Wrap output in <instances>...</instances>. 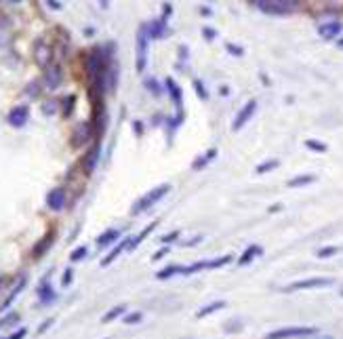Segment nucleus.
Returning <instances> with one entry per match:
<instances>
[{
	"mask_svg": "<svg viewBox=\"0 0 343 339\" xmlns=\"http://www.w3.org/2000/svg\"><path fill=\"white\" fill-rule=\"evenodd\" d=\"M169 192H171V183H160V185H156V188H152L148 194H143L135 204H133L131 215H139V213H143V211L152 209L154 204L160 202L162 198L169 194Z\"/></svg>",
	"mask_w": 343,
	"mask_h": 339,
	"instance_id": "nucleus-1",
	"label": "nucleus"
},
{
	"mask_svg": "<svg viewBox=\"0 0 343 339\" xmlns=\"http://www.w3.org/2000/svg\"><path fill=\"white\" fill-rule=\"evenodd\" d=\"M135 68L139 74L145 72L148 68V51H150V34H148V23H141L137 30V38H135Z\"/></svg>",
	"mask_w": 343,
	"mask_h": 339,
	"instance_id": "nucleus-2",
	"label": "nucleus"
},
{
	"mask_svg": "<svg viewBox=\"0 0 343 339\" xmlns=\"http://www.w3.org/2000/svg\"><path fill=\"white\" fill-rule=\"evenodd\" d=\"M255 6L265 15H291L297 9V0H255Z\"/></svg>",
	"mask_w": 343,
	"mask_h": 339,
	"instance_id": "nucleus-3",
	"label": "nucleus"
},
{
	"mask_svg": "<svg viewBox=\"0 0 343 339\" xmlns=\"http://www.w3.org/2000/svg\"><path fill=\"white\" fill-rule=\"evenodd\" d=\"M335 283L333 278H322V276H316V278H303V280H295V283L287 285L284 289H280L282 293H295V291H308V289H322V286H331Z\"/></svg>",
	"mask_w": 343,
	"mask_h": 339,
	"instance_id": "nucleus-4",
	"label": "nucleus"
},
{
	"mask_svg": "<svg viewBox=\"0 0 343 339\" xmlns=\"http://www.w3.org/2000/svg\"><path fill=\"white\" fill-rule=\"evenodd\" d=\"M234 257L232 255H223V257H219V259H205V261H196V264H189L183 268V276H192V274L196 272H202V270H217V268H223L227 266L232 261Z\"/></svg>",
	"mask_w": 343,
	"mask_h": 339,
	"instance_id": "nucleus-5",
	"label": "nucleus"
},
{
	"mask_svg": "<svg viewBox=\"0 0 343 339\" xmlns=\"http://www.w3.org/2000/svg\"><path fill=\"white\" fill-rule=\"evenodd\" d=\"M316 333L318 331L314 327H284V329H276L272 333H268L265 339H299V337H309Z\"/></svg>",
	"mask_w": 343,
	"mask_h": 339,
	"instance_id": "nucleus-6",
	"label": "nucleus"
},
{
	"mask_svg": "<svg viewBox=\"0 0 343 339\" xmlns=\"http://www.w3.org/2000/svg\"><path fill=\"white\" fill-rule=\"evenodd\" d=\"M91 137H95L93 125L91 123H78L74 126V131H72V139H69V143H72V148H82L85 143L91 142Z\"/></svg>",
	"mask_w": 343,
	"mask_h": 339,
	"instance_id": "nucleus-7",
	"label": "nucleus"
},
{
	"mask_svg": "<svg viewBox=\"0 0 343 339\" xmlns=\"http://www.w3.org/2000/svg\"><path fill=\"white\" fill-rule=\"evenodd\" d=\"M99 158H101V139H95L93 148L86 152L85 158H82V171H85V175H91V173L97 169Z\"/></svg>",
	"mask_w": 343,
	"mask_h": 339,
	"instance_id": "nucleus-8",
	"label": "nucleus"
},
{
	"mask_svg": "<svg viewBox=\"0 0 343 339\" xmlns=\"http://www.w3.org/2000/svg\"><path fill=\"white\" fill-rule=\"evenodd\" d=\"M255 112H257V101H255V99L246 101V104L240 107V112L236 114V118H234L232 129H234V131H240V129H242V126L253 118V114H255Z\"/></svg>",
	"mask_w": 343,
	"mask_h": 339,
	"instance_id": "nucleus-9",
	"label": "nucleus"
},
{
	"mask_svg": "<svg viewBox=\"0 0 343 339\" xmlns=\"http://www.w3.org/2000/svg\"><path fill=\"white\" fill-rule=\"evenodd\" d=\"M61 80H63V70L61 66H55V63H51L49 68H44V87L49 89V91H55V89L61 87Z\"/></svg>",
	"mask_w": 343,
	"mask_h": 339,
	"instance_id": "nucleus-10",
	"label": "nucleus"
},
{
	"mask_svg": "<svg viewBox=\"0 0 343 339\" xmlns=\"http://www.w3.org/2000/svg\"><path fill=\"white\" fill-rule=\"evenodd\" d=\"M148 34L150 40H160V38H167L169 34V15H160L158 19L148 23Z\"/></svg>",
	"mask_w": 343,
	"mask_h": 339,
	"instance_id": "nucleus-11",
	"label": "nucleus"
},
{
	"mask_svg": "<svg viewBox=\"0 0 343 339\" xmlns=\"http://www.w3.org/2000/svg\"><path fill=\"white\" fill-rule=\"evenodd\" d=\"M34 61H36V66H40V68H49L51 61H53V49L44 40H36V44H34Z\"/></svg>",
	"mask_w": 343,
	"mask_h": 339,
	"instance_id": "nucleus-12",
	"label": "nucleus"
},
{
	"mask_svg": "<svg viewBox=\"0 0 343 339\" xmlns=\"http://www.w3.org/2000/svg\"><path fill=\"white\" fill-rule=\"evenodd\" d=\"M28 118H30V107L28 106H15L9 114H6V123H9L11 126H15V129L25 126Z\"/></svg>",
	"mask_w": 343,
	"mask_h": 339,
	"instance_id": "nucleus-13",
	"label": "nucleus"
},
{
	"mask_svg": "<svg viewBox=\"0 0 343 339\" xmlns=\"http://www.w3.org/2000/svg\"><path fill=\"white\" fill-rule=\"evenodd\" d=\"M55 236H57V232H55V230H49V232L44 234L42 238H40V240H38L36 245H34V249H32V257H34V259H40L42 255L47 253L51 247H53V242H55Z\"/></svg>",
	"mask_w": 343,
	"mask_h": 339,
	"instance_id": "nucleus-14",
	"label": "nucleus"
},
{
	"mask_svg": "<svg viewBox=\"0 0 343 339\" xmlns=\"http://www.w3.org/2000/svg\"><path fill=\"white\" fill-rule=\"evenodd\" d=\"M47 207L51 211H61L66 207V190L63 188H53L47 194Z\"/></svg>",
	"mask_w": 343,
	"mask_h": 339,
	"instance_id": "nucleus-15",
	"label": "nucleus"
},
{
	"mask_svg": "<svg viewBox=\"0 0 343 339\" xmlns=\"http://www.w3.org/2000/svg\"><path fill=\"white\" fill-rule=\"evenodd\" d=\"M343 32V23L341 21H326L318 25V34L325 38V40H333Z\"/></svg>",
	"mask_w": 343,
	"mask_h": 339,
	"instance_id": "nucleus-16",
	"label": "nucleus"
},
{
	"mask_svg": "<svg viewBox=\"0 0 343 339\" xmlns=\"http://www.w3.org/2000/svg\"><path fill=\"white\" fill-rule=\"evenodd\" d=\"M129 242H131V238H124V240H120L118 245L114 247L112 251L107 253L103 259H101V268H107V266L112 264V261H116V259L120 257V253H122V251H129Z\"/></svg>",
	"mask_w": 343,
	"mask_h": 339,
	"instance_id": "nucleus-17",
	"label": "nucleus"
},
{
	"mask_svg": "<svg viewBox=\"0 0 343 339\" xmlns=\"http://www.w3.org/2000/svg\"><path fill=\"white\" fill-rule=\"evenodd\" d=\"M25 285H28V278H25V276H21V278L17 280V285L13 286V291L9 293V297L4 299V303L0 305V312H4V310H9V308H11V305H13V302H15V299L19 297V293H21V291L25 289Z\"/></svg>",
	"mask_w": 343,
	"mask_h": 339,
	"instance_id": "nucleus-18",
	"label": "nucleus"
},
{
	"mask_svg": "<svg viewBox=\"0 0 343 339\" xmlns=\"http://www.w3.org/2000/svg\"><path fill=\"white\" fill-rule=\"evenodd\" d=\"M122 236V232H120L118 228H110V230H105L103 234L97 238V247L99 249H103V247H110L114 245V242H118V238Z\"/></svg>",
	"mask_w": 343,
	"mask_h": 339,
	"instance_id": "nucleus-19",
	"label": "nucleus"
},
{
	"mask_svg": "<svg viewBox=\"0 0 343 339\" xmlns=\"http://www.w3.org/2000/svg\"><path fill=\"white\" fill-rule=\"evenodd\" d=\"M215 158H217V150H215V148L206 150L202 156L194 158V162H192V171H205V169L208 167V162L215 161Z\"/></svg>",
	"mask_w": 343,
	"mask_h": 339,
	"instance_id": "nucleus-20",
	"label": "nucleus"
},
{
	"mask_svg": "<svg viewBox=\"0 0 343 339\" xmlns=\"http://www.w3.org/2000/svg\"><path fill=\"white\" fill-rule=\"evenodd\" d=\"M118 76H120L118 63L112 59L110 66H107V72H105V82H107V91H110V93L116 91V87H118Z\"/></svg>",
	"mask_w": 343,
	"mask_h": 339,
	"instance_id": "nucleus-21",
	"label": "nucleus"
},
{
	"mask_svg": "<svg viewBox=\"0 0 343 339\" xmlns=\"http://www.w3.org/2000/svg\"><path fill=\"white\" fill-rule=\"evenodd\" d=\"M164 89H167V93L171 95V99H173V104L181 110V104H183V95H181V89L177 87V82L173 78H167L164 80Z\"/></svg>",
	"mask_w": 343,
	"mask_h": 339,
	"instance_id": "nucleus-22",
	"label": "nucleus"
},
{
	"mask_svg": "<svg viewBox=\"0 0 343 339\" xmlns=\"http://www.w3.org/2000/svg\"><path fill=\"white\" fill-rule=\"evenodd\" d=\"M38 297H40V303H51L55 299V291H53V286H51V283H49V276L42 280L40 283V286H38Z\"/></svg>",
	"mask_w": 343,
	"mask_h": 339,
	"instance_id": "nucleus-23",
	"label": "nucleus"
},
{
	"mask_svg": "<svg viewBox=\"0 0 343 339\" xmlns=\"http://www.w3.org/2000/svg\"><path fill=\"white\" fill-rule=\"evenodd\" d=\"M156 226H158V221H152L150 226H148V228H143V230H141V232H139L137 236H133L131 242H129V251H133V249H137L139 245H141V242H143V240L148 238V236H150V234L156 230Z\"/></svg>",
	"mask_w": 343,
	"mask_h": 339,
	"instance_id": "nucleus-24",
	"label": "nucleus"
},
{
	"mask_svg": "<svg viewBox=\"0 0 343 339\" xmlns=\"http://www.w3.org/2000/svg\"><path fill=\"white\" fill-rule=\"evenodd\" d=\"M261 253H263V251H261V247H259V245H251V247H249V249H246V251L242 253V255H240L238 264H240V266L251 264V261L255 259V257H259V255H261Z\"/></svg>",
	"mask_w": 343,
	"mask_h": 339,
	"instance_id": "nucleus-25",
	"label": "nucleus"
},
{
	"mask_svg": "<svg viewBox=\"0 0 343 339\" xmlns=\"http://www.w3.org/2000/svg\"><path fill=\"white\" fill-rule=\"evenodd\" d=\"M316 181V175H297V177H293V179H289V188H306V185H312Z\"/></svg>",
	"mask_w": 343,
	"mask_h": 339,
	"instance_id": "nucleus-26",
	"label": "nucleus"
},
{
	"mask_svg": "<svg viewBox=\"0 0 343 339\" xmlns=\"http://www.w3.org/2000/svg\"><path fill=\"white\" fill-rule=\"evenodd\" d=\"M225 302L223 299H219V302H213V303H208V305H205L202 310H198V318H206L208 314H215V312H219V310H223L225 308Z\"/></svg>",
	"mask_w": 343,
	"mask_h": 339,
	"instance_id": "nucleus-27",
	"label": "nucleus"
},
{
	"mask_svg": "<svg viewBox=\"0 0 343 339\" xmlns=\"http://www.w3.org/2000/svg\"><path fill=\"white\" fill-rule=\"evenodd\" d=\"M126 312V305L124 303H120V305H116V308H112V310H107L103 316H101V322H112V321H116L118 316H122Z\"/></svg>",
	"mask_w": 343,
	"mask_h": 339,
	"instance_id": "nucleus-28",
	"label": "nucleus"
},
{
	"mask_svg": "<svg viewBox=\"0 0 343 339\" xmlns=\"http://www.w3.org/2000/svg\"><path fill=\"white\" fill-rule=\"evenodd\" d=\"M74 107H76V95H68V97L61 101V116L69 118L72 112H74Z\"/></svg>",
	"mask_w": 343,
	"mask_h": 339,
	"instance_id": "nucleus-29",
	"label": "nucleus"
},
{
	"mask_svg": "<svg viewBox=\"0 0 343 339\" xmlns=\"http://www.w3.org/2000/svg\"><path fill=\"white\" fill-rule=\"evenodd\" d=\"M181 272H183L181 266H169V268H164V270L156 272V278L158 280H169V278H173V276H177V274H181Z\"/></svg>",
	"mask_w": 343,
	"mask_h": 339,
	"instance_id": "nucleus-30",
	"label": "nucleus"
},
{
	"mask_svg": "<svg viewBox=\"0 0 343 339\" xmlns=\"http://www.w3.org/2000/svg\"><path fill=\"white\" fill-rule=\"evenodd\" d=\"M143 87H145V91H150L152 95H160L162 93V85L156 78H152V76H148V78L143 80Z\"/></svg>",
	"mask_w": 343,
	"mask_h": 339,
	"instance_id": "nucleus-31",
	"label": "nucleus"
},
{
	"mask_svg": "<svg viewBox=\"0 0 343 339\" xmlns=\"http://www.w3.org/2000/svg\"><path fill=\"white\" fill-rule=\"evenodd\" d=\"M278 164H280V161H276V158H272V161H265V162H261V164H257V173L259 175H263V173H270V171H274V169H278Z\"/></svg>",
	"mask_w": 343,
	"mask_h": 339,
	"instance_id": "nucleus-32",
	"label": "nucleus"
},
{
	"mask_svg": "<svg viewBox=\"0 0 343 339\" xmlns=\"http://www.w3.org/2000/svg\"><path fill=\"white\" fill-rule=\"evenodd\" d=\"M306 148L312 150V152H318V154H325V152H326V143L316 142V139H306Z\"/></svg>",
	"mask_w": 343,
	"mask_h": 339,
	"instance_id": "nucleus-33",
	"label": "nucleus"
},
{
	"mask_svg": "<svg viewBox=\"0 0 343 339\" xmlns=\"http://www.w3.org/2000/svg\"><path fill=\"white\" fill-rule=\"evenodd\" d=\"M192 85H194V91L198 93V97H200L202 101H205V99H208V91L205 89V85H202V80H198V78H196V80L192 82Z\"/></svg>",
	"mask_w": 343,
	"mask_h": 339,
	"instance_id": "nucleus-34",
	"label": "nucleus"
},
{
	"mask_svg": "<svg viewBox=\"0 0 343 339\" xmlns=\"http://www.w3.org/2000/svg\"><path fill=\"white\" fill-rule=\"evenodd\" d=\"M57 107H59V104L53 101V99H49V101H44V104H42V112L47 114V116H53V114L57 112Z\"/></svg>",
	"mask_w": 343,
	"mask_h": 339,
	"instance_id": "nucleus-35",
	"label": "nucleus"
},
{
	"mask_svg": "<svg viewBox=\"0 0 343 339\" xmlns=\"http://www.w3.org/2000/svg\"><path fill=\"white\" fill-rule=\"evenodd\" d=\"M86 247H78V249H74L72 251V255H69V261H82L86 257Z\"/></svg>",
	"mask_w": 343,
	"mask_h": 339,
	"instance_id": "nucleus-36",
	"label": "nucleus"
},
{
	"mask_svg": "<svg viewBox=\"0 0 343 339\" xmlns=\"http://www.w3.org/2000/svg\"><path fill=\"white\" fill-rule=\"evenodd\" d=\"M337 251H339L337 247H322L318 251V257L320 259H328V257H333V255H337Z\"/></svg>",
	"mask_w": 343,
	"mask_h": 339,
	"instance_id": "nucleus-37",
	"label": "nucleus"
},
{
	"mask_svg": "<svg viewBox=\"0 0 343 339\" xmlns=\"http://www.w3.org/2000/svg\"><path fill=\"white\" fill-rule=\"evenodd\" d=\"M141 318H143L141 312H131V314L124 316V324H137V322H141Z\"/></svg>",
	"mask_w": 343,
	"mask_h": 339,
	"instance_id": "nucleus-38",
	"label": "nucleus"
},
{
	"mask_svg": "<svg viewBox=\"0 0 343 339\" xmlns=\"http://www.w3.org/2000/svg\"><path fill=\"white\" fill-rule=\"evenodd\" d=\"M72 278H74V270H72V268H68V270H63L61 286H69V285H72Z\"/></svg>",
	"mask_w": 343,
	"mask_h": 339,
	"instance_id": "nucleus-39",
	"label": "nucleus"
},
{
	"mask_svg": "<svg viewBox=\"0 0 343 339\" xmlns=\"http://www.w3.org/2000/svg\"><path fill=\"white\" fill-rule=\"evenodd\" d=\"M227 51H230L232 55H236V57H242L244 55V49L240 47V44H234V42H227Z\"/></svg>",
	"mask_w": 343,
	"mask_h": 339,
	"instance_id": "nucleus-40",
	"label": "nucleus"
},
{
	"mask_svg": "<svg viewBox=\"0 0 343 339\" xmlns=\"http://www.w3.org/2000/svg\"><path fill=\"white\" fill-rule=\"evenodd\" d=\"M175 238H179V232H177V230H175V232H171V234H164L160 238V242H162V245H171Z\"/></svg>",
	"mask_w": 343,
	"mask_h": 339,
	"instance_id": "nucleus-41",
	"label": "nucleus"
},
{
	"mask_svg": "<svg viewBox=\"0 0 343 339\" xmlns=\"http://www.w3.org/2000/svg\"><path fill=\"white\" fill-rule=\"evenodd\" d=\"M202 36H205L206 40H215V38H217V32L213 28H202Z\"/></svg>",
	"mask_w": 343,
	"mask_h": 339,
	"instance_id": "nucleus-42",
	"label": "nucleus"
},
{
	"mask_svg": "<svg viewBox=\"0 0 343 339\" xmlns=\"http://www.w3.org/2000/svg\"><path fill=\"white\" fill-rule=\"evenodd\" d=\"M25 335H28V329H25V327H21V329H17V331H15V333H13V335H9V337H6V339H23Z\"/></svg>",
	"mask_w": 343,
	"mask_h": 339,
	"instance_id": "nucleus-43",
	"label": "nucleus"
},
{
	"mask_svg": "<svg viewBox=\"0 0 343 339\" xmlns=\"http://www.w3.org/2000/svg\"><path fill=\"white\" fill-rule=\"evenodd\" d=\"M53 322H55L53 318H49V321H44V324H40V327H38V331H36V333H38V335H42L44 331H49L51 327H53Z\"/></svg>",
	"mask_w": 343,
	"mask_h": 339,
	"instance_id": "nucleus-44",
	"label": "nucleus"
},
{
	"mask_svg": "<svg viewBox=\"0 0 343 339\" xmlns=\"http://www.w3.org/2000/svg\"><path fill=\"white\" fill-rule=\"evenodd\" d=\"M17 318H19V314H17V312H13V314H9L6 318H2V321H0V327H6V324H11L13 321H17Z\"/></svg>",
	"mask_w": 343,
	"mask_h": 339,
	"instance_id": "nucleus-45",
	"label": "nucleus"
},
{
	"mask_svg": "<svg viewBox=\"0 0 343 339\" xmlns=\"http://www.w3.org/2000/svg\"><path fill=\"white\" fill-rule=\"evenodd\" d=\"M133 131H135L137 137L143 135V125H141V120H135V123H133Z\"/></svg>",
	"mask_w": 343,
	"mask_h": 339,
	"instance_id": "nucleus-46",
	"label": "nucleus"
},
{
	"mask_svg": "<svg viewBox=\"0 0 343 339\" xmlns=\"http://www.w3.org/2000/svg\"><path fill=\"white\" fill-rule=\"evenodd\" d=\"M167 253H169V247L164 245V247L160 249V251H156V253H154V257H152V261H158V259H162V257H164V255H167Z\"/></svg>",
	"mask_w": 343,
	"mask_h": 339,
	"instance_id": "nucleus-47",
	"label": "nucleus"
},
{
	"mask_svg": "<svg viewBox=\"0 0 343 339\" xmlns=\"http://www.w3.org/2000/svg\"><path fill=\"white\" fill-rule=\"evenodd\" d=\"M25 93H28L30 97H34V95L38 93V82H32V85H30L28 89H25Z\"/></svg>",
	"mask_w": 343,
	"mask_h": 339,
	"instance_id": "nucleus-48",
	"label": "nucleus"
},
{
	"mask_svg": "<svg viewBox=\"0 0 343 339\" xmlns=\"http://www.w3.org/2000/svg\"><path fill=\"white\" fill-rule=\"evenodd\" d=\"M198 242H202V236H194L192 240H186V242H183V247H194V245H198Z\"/></svg>",
	"mask_w": 343,
	"mask_h": 339,
	"instance_id": "nucleus-49",
	"label": "nucleus"
},
{
	"mask_svg": "<svg viewBox=\"0 0 343 339\" xmlns=\"http://www.w3.org/2000/svg\"><path fill=\"white\" fill-rule=\"evenodd\" d=\"M44 2H47V4L51 6V9H55V11H59V9H61V2H59V0H44Z\"/></svg>",
	"mask_w": 343,
	"mask_h": 339,
	"instance_id": "nucleus-50",
	"label": "nucleus"
},
{
	"mask_svg": "<svg viewBox=\"0 0 343 339\" xmlns=\"http://www.w3.org/2000/svg\"><path fill=\"white\" fill-rule=\"evenodd\" d=\"M99 4H101V9H107V6H110V0H99Z\"/></svg>",
	"mask_w": 343,
	"mask_h": 339,
	"instance_id": "nucleus-51",
	"label": "nucleus"
},
{
	"mask_svg": "<svg viewBox=\"0 0 343 339\" xmlns=\"http://www.w3.org/2000/svg\"><path fill=\"white\" fill-rule=\"evenodd\" d=\"M282 209V204H274V207L270 209V213H276V211H280Z\"/></svg>",
	"mask_w": 343,
	"mask_h": 339,
	"instance_id": "nucleus-52",
	"label": "nucleus"
},
{
	"mask_svg": "<svg viewBox=\"0 0 343 339\" xmlns=\"http://www.w3.org/2000/svg\"><path fill=\"white\" fill-rule=\"evenodd\" d=\"M200 13H202V15H211V9H206V6H202V9H200Z\"/></svg>",
	"mask_w": 343,
	"mask_h": 339,
	"instance_id": "nucleus-53",
	"label": "nucleus"
},
{
	"mask_svg": "<svg viewBox=\"0 0 343 339\" xmlns=\"http://www.w3.org/2000/svg\"><path fill=\"white\" fill-rule=\"evenodd\" d=\"M85 34H86V36H93V34H95V30H93V28H86V30H85Z\"/></svg>",
	"mask_w": 343,
	"mask_h": 339,
	"instance_id": "nucleus-54",
	"label": "nucleus"
},
{
	"mask_svg": "<svg viewBox=\"0 0 343 339\" xmlns=\"http://www.w3.org/2000/svg\"><path fill=\"white\" fill-rule=\"evenodd\" d=\"M6 2H9V4H17L19 0H6Z\"/></svg>",
	"mask_w": 343,
	"mask_h": 339,
	"instance_id": "nucleus-55",
	"label": "nucleus"
},
{
	"mask_svg": "<svg viewBox=\"0 0 343 339\" xmlns=\"http://www.w3.org/2000/svg\"><path fill=\"white\" fill-rule=\"evenodd\" d=\"M2 283H4V276H2V274H0V286H2Z\"/></svg>",
	"mask_w": 343,
	"mask_h": 339,
	"instance_id": "nucleus-56",
	"label": "nucleus"
},
{
	"mask_svg": "<svg viewBox=\"0 0 343 339\" xmlns=\"http://www.w3.org/2000/svg\"><path fill=\"white\" fill-rule=\"evenodd\" d=\"M339 47H343V38H341V40H339Z\"/></svg>",
	"mask_w": 343,
	"mask_h": 339,
	"instance_id": "nucleus-57",
	"label": "nucleus"
}]
</instances>
